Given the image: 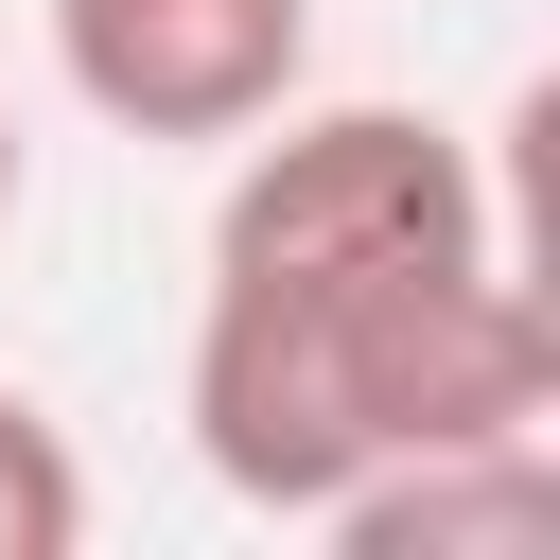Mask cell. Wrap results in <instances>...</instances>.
I'll return each instance as SVG.
<instances>
[{"label": "cell", "instance_id": "1", "mask_svg": "<svg viewBox=\"0 0 560 560\" xmlns=\"http://www.w3.org/2000/svg\"><path fill=\"white\" fill-rule=\"evenodd\" d=\"M560 315L490 262H210L192 298V455L262 525H332L368 472L455 438H542Z\"/></svg>", "mask_w": 560, "mask_h": 560}, {"label": "cell", "instance_id": "2", "mask_svg": "<svg viewBox=\"0 0 560 560\" xmlns=\"http://www.w3.org/2000/svg\"><path fill=\"white\" fill-rule=\"evenodd\" d=\"M52 70L105 140H245L315 70V0H52Z\"/></svg>", "mask_w": 560, "mask_h": 560}, {"label": "cell", "instance_id": "3", "mask_svg": "<svg viewBox=\"0 0 560 560\" xmlns=\"http://www.w3.org/2000/svg\"><path fill=\"white\" fill-rule=\"evenodd\" d=\"M542 525H560V455L542 438H455V455L368 472L315 542H350V560H455V542H542Z\"/></svg>", "mask_w": 560, "mask_h": 560}, {"label": "cell", "instance_id": "4", "mask_svg": "<svg viewBox=\"0 0 560 560\" xmlns=\"http://www.w3.org/2000/svg\"><path fill=\"white\" fill-rule=\"evenodd\" d=\"M88 542V455L52 438L35 385H0V560H70Z\"/></svg>", "mask_w": 560, "mask_h": 560}, {"label": "cell", "instance_id": "5", "mask_svg": "<svg viewBox=\"0 0 560 560\" xmlns=\"http://www.w3.org/2000/svg\"><path fill=\"white\" fill-rule=\"evenodd\" d=\"M18 175H35V158H18V105H0V228H18Z\"/></svg>", "mask_w": 560, "mask_h": 560}]
</instances>
